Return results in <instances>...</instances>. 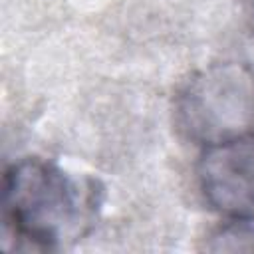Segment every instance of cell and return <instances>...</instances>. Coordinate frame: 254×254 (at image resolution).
Returning a JSON list of instances; mask_svg holds the SVG:
<instances>
[{
    "label": "cell",
    "instance_id": "obj_1",
    "mask_svg": "<svg viewBox=\"0 0 254 254\" xmlns=\"http://www.w3.org/2000/svg\"><path fill=\"white\" fill-rule=\"evenodd\" d=\"M95 204L93 189H81L75 179L42 159H24L4 175V224L16 238L40 248L77 238Z\"/></svg>",
    "mask_w": 254,
    "mask_h": 254
},
{
    "label": "cell",
    "instance_id": "obj_2",
    "mask_svg": "<svg viewBox=\"0 0 254 254\" xmlns=\"http://www.w3.org/2000/svg\"><path fill=\"white\" fill-rule=\"evenodd\" d=\"M183 129L206 145L254 131V73L218 65L194 77L179 101Z\"/></svg>",
    "mask_w": 254,
    "mask_h": 254
},
{
    "label": "cell",
    "instance_id": "obj_3",
    "mask_svg": "<svg viewBox=\"0 0 254 254\" xmlns=\"http://www.w3.org/2000/svg\"><path fill=\"white\" fill-rule=\"evenodd\" d=\"M198 181L208 204L236 220L254 218V131L206 145Z\"/></svg>",
    "mask_w": 254,
    "mask_h": 254
}]
</instances>
